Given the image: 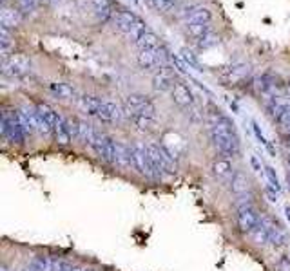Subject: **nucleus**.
Instances as JSON below:
<instances>
[{
    "mask_svg": "<svg viewBox=\"0 0 290 271\" xmlns=\"http://www.w3.org/2000/svg\"><path fill=\"white\" fill-rule=\"evenodd\" d=\"M205 120H207V132L211 143L216 148V152L223 157H236L241 150V143L234 121L225 116L216 105H209L205 109Z\"/></svg>",
    "mask_w": 290,
    "mask_h": 271,
    "instance_id": "obj_1",
    "label": "nucleus"
},
{
    "mask_svg": "<svg viewBox=\"0 0 290 271\" xmlns=\"http://www.w3.org/2000/svg\"><path fill=\"white\" fill-rule=\"evenodd\" d=\"M123 114L127 120H133L136 116H151L156 118V105L149 96L145 94H129L123 101Z\"/></svg>",
    "mask_w": 290,
    "mask_h": 271,
    "instance_id": "obj_2",
    "label": "nucleus"
},
{
    "mask_svg": "<svg viewBox=\"0 0 290 271\" xmlns=\"http://www.w3.org/2000/svg\"><path fill=\"white\" fill-rule=\"evenodd\" d=\"M131 159H133V168L140 176L147 177V179H158L156 177L154 168H152L151 157H149L147 145L142 141H135L131 145Z\"/></svg>",
    "mask_w": 290,
    "mask_h": 271,
    "instance_id": "obj_3",
    "label": "nucleus"
},
{
    "mask_svg": "<svg viewBox=\"0 0 290 271\" xmlns=\"http://www.w3.org/2000/svg\"><path fill=\"white\" fill-rule=\"evenodd\" d=\"M261 223V213L254 204H245L239 206L236 211V224H238V232L243 235H252L254 230L260 226Z\"/></svg>",
    "mask_w": 290,
    "mask_h": 271,
    "instance_id": "obj_4",
    "label": "nucleus"
},
{
    "mask_svg": "<svg viewBox=\"0 0 290 271\" xmlns=\"http://www.w3.org/2000/svg\"><path fill=\"white\" fill-rule=\"evenodd\" d=\"M91 148L98 155V159H102L107 165H116V141L111 136H107L104 132H98Z\"/></svg>",
    "mask_w": 290,
    "mask_h": 271,
    "instance_id": "obj_5",
    "label": "nucleus"
},
{
    "mask_svg": "<svg viewBox=\"0 0 290 271\" xmlns=\"http://www.w3.org/2000/svg\"><path fill=\"white\" fill-rule=\"evenodd\" d=\"M31 71V58L27 55H13L2 60V74L8 78H24Z\"/></svg>",
    "mask_w": 290,
    "mask_h": 271,
    "instance_id": "obj_6",
    "label": "nucleus"
},
{
    "mask_svg": "<svg viewBox=\"0 0 290 271\" xmlns=\"http://www.w3.org/2000/svg\"><path fill=\"white\" fill-rule=\"evenodd\" d=\"M261 223L265 224V228L269 232V244L274 250H283L288 244V235H286L285 228L277 223V219L270 215H261Z\"/></svg>",
    "mask_w": 290,
    "mask_h": 271,
    "instance_id": "obj_7",
    "label": "nucleus"
},
{
    "mask_svg": "<svg viewBox=\"0 0 290 271\" xmlns=\"http://www.w3.org/2000/svg\"><path fill=\"white\" fill-rule=\"evenodd\" d=\"M211 22H213V13L207 6L196 4L187 8L185 18H183L185 27H211Z\"/></svg>",
    "mask_w": 290,
    "mask_h": 271,
    "instance_id": "obj_8",
    "label": "nucleus"
},
{
    "mask_svg": "<svg viewBox=\"0 0 290 271\" xmlns=\"http://www.w3.org/2000/svg\"><path fill=\"white\" fill-rule=\"evenodd\" d=\"M171 96H173V103L176 107L183 109V111H192L196 105V96L192 92V89L187 85L185 82L178 80L174 89L171 90Z\"/></svg>",
    "mask_w": 290,
    "mask_h": 271,
    "instance_id": "obj_9",
    "label": "nucleus"
},
{
    "mask_svg": "<svg viewBox=\"0 0 290 271\" xmlns=\"http://www.w3.org/2000/svg\"><path fill=\"white\" fill-rule=\"evenodd\" d=\"M211 172H213V177L218 181V183L229 186L230 181L234 179V176L238 174V170L232 167V163H230L229 157H218V159L213 161Z\"/></svg>",
    "mask_w": 290,
    "mask_h": 271,
    "instance_id": "obj_10",
    "label": "nucleus"
},
{
    "mask_svg": "<svg viewBox=\"0 0 290 271\" xmlns=\"http://www.w3.org/2000/svg\"><path fill=\"white\" fill-rule=\"evenodd\" d=\"M96 118H98L100 121H104V123H116L121 118H126V114H123V105L116 103L113 99H102Z\"/></svg>",
    "mask_w": 290,
    "mask_h": 271,
    "instance_id": "obj_11",
    "label": "nucleus"
},
{
    "mask_svg": "<svg viewBox=\"0 0 290 271\" xmlns=\"http://www.w3.org/2000/svg\"><path fill=\"white\" fill-rule=\"evenodd\" d=\"M89 8L100 24L113 22L114 15H116V6L113 0H89Z\"/></svg>",
    "mask_w": 290,
    "mask_h": 271,
    "instance_id": "obj_12",
    "label": "nucleus"
},
{
    "mask_svg": "<svg viewBox=\"0 0 290 271\" xmlns=\"http://www.w3.org/2000/svg\"><path fill=\"white\" fill-rule=\"evenodd\" d=\"M176 73L174 69H171L169 65L165 64L160 71H156L154 76H152V87H154L158 92H167V90H173L176 85Z\"/></svg>",
    "mask_w": 290,
    "mask_h": 271,
    "instance_id": "obj_13",
    "label": "nucleus"
},
{
    "mask_svg": "<svg viewBox=\"0 0 290 271\" xmlns=\"http://www.w3.org/2000/svg\"><path fill=\"white\" fill-rule=\"evenodd\" d=\"M48 90L51 96H55L57 99H64V101H78L80 98L76 87L67 82H49Z\"/></svg>",
    "mask_w": 290,
    "mask_h": 271,
    "instance_id": "obj_14",
    "label": "nucleus"
},
{
    "mask_svg": "<svg viewBox=\"0 0 290 271\" xmlns=\"http://www.w3.org/2000/svg\"><path fill=\"white\" fill-rule=\"evenodd\" d=\"M265 111L274 121H279L290 111V96H276L265 101Z\"/></svg>",
    "mask_w": 290,
    "mask_h": 271,
    "instance_id": "obj_15",
    "label": "nucleus"
},
{
    "mask_svg": "<svg viewBox=\"0 0 290 271\" xmlns=\"http://www.w3.org/2000/svg\"><path fill=\"white\" fill-rule=\"evenodd\" d=\"M248 74H251V69H248L247 64H234V65H230V67H227V69L221 71V80L232 85V83L243 82Z\"/></svg>",
    "mask_w": 290,
    "mask_h": 271,
    "instance_id": "obj_16",
    "label": "nucleus"
},
{
    "mask_svg": "<svg viewBox=\"0 0 290 271\" xmlns=\"http://www.w3.org/2000/svg\"><path fill=\"white\" fill-rule=\"evenodd\" d=\"M24 20V13L18 8H11V6H2L0 9V26L8 27V29H15L20 26V22Z\"/></svg>",
    "mask_w": 290,
    "mask_h": 271,
    "instance_id": "obj_17",
    "label": "nucleus"
},
{
    "mask_svg": "<svg viewBox=\"0 0 290 271\" xmlns=\"http://www.w3.org/2000/svg\"><path fill=\"white\" fill-rule=\"evenodd\" d=\"M140 18L136 17L133 11H127V9H120V11H116V15H114L113 18V26L116 31H120V33H129L131 27L135 26L136 22H138Z\"/></svg>",
    "mask_w": 290,
    "mask_h": 271,
    "instance_id": "obj_18",
    "label": "nucleus"
},
{
    "mask_svg": "<svg viewBox=\"0 0 290 271\" xmlns=\"http://www.w3.org/2000/svg\"><path fill=\"white\" fill-rule=\"evenodd\" d=\"M147 150H149V157H151V163H152V168H154L156 172V177L161 179L165 176V167H163V161H161V150H160V143H147Z\"/></svg>",
    "mask_w": 290,
    "mask_h": 271,
    "instance_id": "obj_19",
    "label": "nucleus"
},
{
    "mask_svg": "<svg viewBox=\"0 0 290 271\" xmlns=\"http://www.w3.org/2000/svg\"><path fill=\"white\" fill-rule=\"evenodd\" d=\"M78 107H80V111L86 112L87 116H93L96 118V114H98V109H100V103H102V98H98V96H93V94H84L78 98Z\"/></svg>",
    "mask_w": 290,
    "mask_h": 271,
    "instance_id": "obj_20",
    "label": "nucleus"
},
{
    "mask_svg": "<svg viewBox=\"0 0 290 271\" xmlns=\"http://www.w3.org/2000/svg\"><path fill=\"white\" fill-rule=\"evenodd\" d=\"M53 139H55V143L60 145V146H69L71 141H73L69 130H67V127H65V118L64 116H58L57 125L53 127Z\"/></svg>",
    "mask_w": 290,
    "mask_h": 271,
    "instance_id": "obj_21",
    "label": "nucleus"
},
{
    "mask_svg": "<svg viewBox=\"0 0 290 271\" xmlns=\"http://www.w3.org/2000/svg\"><path fill=\"white\" fill-rule=\"evenodd\" d=\"M136 47H138V51H152V49L161 47V43H160V38H158L152 31L147 29L143 33L142 38L136 42Z\"/></svg>",
    "mask_w": 290,
    "mask_h": 271,
    "instance_id": "obj_22",
    "label": "nucleus"
},
{
    "mask_svg": "<svg viewBox=\"0 0 290 271\" xmlns=\"http://www.w3.org/2000/svg\"><path fill=\"white\" fill-rule=\"evenodd\" d=\"M230 192H232L236 197L238 195H243V194H248V179L247 176L243 172H238L236 176H234V179L230 181V185H229Z\"/></svg>",
    "mask_w": 290,
    "mask_h": 271,
    "instance_id": "obj_23",
    "label": "nucleus"
},
{
    "mask_svg": "<svg viewBox=\"0 0 290 271\" xmlns=\"http://www.w3.org/2000/svg\"><path fill=\"white\" fill-rule=\"evenodd\" d=\"M35 107H36V112H38V116L42 118V120L46 121V123H48V125L51 127V129H53L55 125H57L58 116H60V114H58V112L55 111V109H51L48 103H36Z\"/></svg>",
    "mask_w": 290,
    "mask_h": 271,
    "instance_id": "obj_24",
    "label": "nucleus"
},
{
    "mask_svg": "<svg viewBox=\"0 0 290 271\" xmlns=\"http://www.w3.org/2000/svg\"><path fill=\"white\" fill-rule=\"evenodd\" d=\"M116 165L121 168H127L133 165V159H131V145L116 141Z\"/></svg>",
    "mask_w": 290,
    "mask_h": 271,
    "instance_id": "obj_25",
    "label": "nucleus"
},
{
    "mask_svg": "<svg viewBox=\"0 0 290 271\" xmlns=\"http://www.w3.org/2000/svg\"><path fill=\"white\" fill-rule=\"evenodd\" d=\"M96 134H98V130L95 129L93 125H89L87 121H80V130H78V141H82L84 145H93V141H95Z\"/></svg>",
    "mask_w": 290,
    "mask_h": 271,
    "instance_id": "obj_26",
    "label": "nucleus"
},
{
    "mask_svg": "<svg viewBox=\"0 0 290 271\" xmlns=\"http://www.w3.org/2000/svg\"><path fill=\"white\" fill-rule=\"evenodd\" d=\"M131 121H133V125H135L136 130H140V132H151V130H154L156 125H158L156 118H151V116H136Z\"/></svg>",
    "mask_w": 290,
    "mask_h": 271,
    "instance_id": "obj_27",
    "label": "nucleus"
},
{
    "mask_svg": "<svg viewBox=\"0 0 290 271\" xmlns=\"http://www.w3.org/2000/svg\"><path fill=\"white\" fill-rule=\"evenodd\" d=\"M147 2L158 13H171L178 4V0H147Z\"/></svg>",
    "mask_w": 290,
    "mask_h": 271,
    "instance_id": "obj_28",
    "label": "nucleus"
},
{
    "mask_svg": "<svg viewBox=\"0 0 290 271\" xmlns=\"http://www.w3.org/2000/svg\"><path fill=\"white\" fill-rule=\"evenodd\" d=\"M216 43H220V36H218L214 31H209L207 35H203L201 38L196 40L198 49H211V47H214Z\"/></svg>",
    "mask_w": 290,
    "mask_h": 271,
    "instance_id": "obj_29",
    "label": "nucleus"
},
{
    "mask_svg": "<svg viewBox=\"0 0 290 271\" xmlns=\"http://www.w3.org/2000/svg\"><path fill=\"white\" fill-rule=\"evenodd\" d=\"M252 130H254L256 138L260 139V143H261V145H263L265 148H267V152H269V154L272 155V157H276V148H274V145L269 141V139L265 138V134L261 132V129H260V127H258V123H256V121H252Z\"/></svg>",
    "mask_w": 290,
    "mask_h": 271,
    "instance_id": "obj_30",
    "label": "nucleus"
},
{
    "mask_svg": "<svg viewBox=\"0 0 290 271\" xmlns=\"http://www.w3.org/2000/svg\"><path fill=\"white\" fill-rule=\"evenodd\" d=\"M145 31H147V24H145V22L143 20H138L135 24V26L131 27V31L129 33H127V38L131 40V42H138L140 38H142L143 36V33H145Z\"/></svg>",
    "mask_w": 290,
    "mask_h": 271,
    "instance_id": "obj_31",
    "label": "nucleus"
},
{
    "mask_svg": "<svg viewBox=\"0 0 290 271\" xmlns=\"http://www.w3.org/2000/svg\"><path fill=\"white\" fill-rule=\"evenodd\" d=\"M265 179H267V185H270L272 188H276L279 194H281V183H279V177H277L276 170H274L270 165H265Z\"/></svg>",
    "mask_w": 290,
    "mask_h": 271,
    "instance_id": "obj_32",
    "label": "nucleus"
},
{
    "mask_svg": "<svg viewBox=\"0 0 290 271\" xmlns=\"http://www.w3.org/2000/svg\"><path fill=\"white\" fill-rule=\"evenodd\" d=\"M252 239H254V242L258 246H267V244H269V232H267V228H265L263 223H260V226L254 230V233H252Z\"/></svg>",
    "mask_w": 290,
    "mask_h": 271,
    "instance_id": "obj_33",
    "label": "nucleus"
},
{
    "mask_svg": "<svg viewBox=\"0 0 290 271\" xmlns=\"http://www.w3.org/2000/svg\"><path fill=\"white\" fill-rule=\"evenodd\" d=\"M182 60L185 62V65H189V67H192V69L199 71V73H203V69H201V65H199L198 58L194 56V52L189 51V49H182Z\"/></svg>",
    "mask_w": 290,
    "mask_h": 271,
    "instance_id": "obj_34",
    "label": "nucleus"
},
{
    "mask_svg": "<svg viewBox=\"0 0 290 271\" xmlns=\"http://www.w3.org/2000/svg\"><path fill=\"white\" fill-rule=\"evenodd\" d=\"M55 271H84V267L74 266L73 262L65 260V258H58V262H57V267H55Z\"/></svg>",
    "mask_w": 290,
    "mask_h": 271,
    "instance_id": "obj_35",
    "label": "nucleus"
},
{
    "mask_svg": "<svg viewBox=\"0 0 290 271\" xmlns=\"http://www.w3.org/2000/svg\"><path fill=\"white\" fill-rule=\"evenodd\" d=\"M36 4H38V0H17V8L20 9L24 15L31 13V11L35 9Z\"/></svg>",
    "mask_w": 290,
    "mask_h": 271,
    "instance_id": "obj_36",
    "label": "nucleus"
},
{
    "mask_svg": "<svg viewBox=\"0 0 290 271\" xmlns=\"http://www.w3.org/2000/svg\"><path fill=\"white\" fill-rule=\"evenodd\" d=\"M274 271H290V257L288 255H279V257H277Z\"/></svg>",
    "mask_w": 290,
    "mask_h": 271,
    "instance_id": "obj_37",
    "label": "nucleus"
},
{
    "mask_svg": "<svg viewBox=\"0 0 290 271\" xmlns=\"http://www.w3.org/2000/svg\"><path fill=\"white\" fill-rule=\"evenodd\" d=\"M265 195H267V199H269L270 202H277L281 194H279L276 188H272L270 185H265Z\"/></svg>",
    "mask_w": 290,
    "mask_h": 271,
    "instance_id": "obj_38",
    "label": "nucleus"
},
{
    "mask_svg": "<svg viewBox=\"0 0 290 271\" xmlns=\"http://www.w3.org/2000/svg\"><path fill=\"white\" fill-rule=\"evenodd\" d=\"M248 161H251V167L254 168V172L258 174V176H265L263 165H261V161L258 159V155L252 154V155H251V159H248Z\"/></svg>",
    "mask_w": 290,
    "mask_h": 271,
    "instance_id": "obj_39",
    "label": "nucleus"
},
{
    "mask_svg": "<svg viewBox=\"0 0 290 271\" xmlns=\"http://www.w3.org/2000/svg\"><path fill=\"white\" fill-rule=\"evenodd\" d=\"M283 92H285V96H290V80H286L285 85H283Z\"/></svg>",
    "mask_w": 290,
    "mask_h": 271,
    "instance_id": "obj_40",
    "label": "nucleus"
},
{
    "mask_svg": "<svg viewBox=\"0 0 290 271\" xmlns=\"http://www.w3.org/2000/svg\"><path fill=\"white\" fill-rule=\"evenodd\" d=\"M283 210H285V217H286V221H288V223H290V202H286Z\"/></svg>",
    "mask_w": 290,
    "mask_h": 271,
    "instance_id": "obj_41",
    "label": "nucleus"
},
{
    "mask_svg": "<svg viewBox=\"0 0 290 271\" xmlns=\"http://www.w3.org/2000/svg\"><path fill=\"white\" fill-rule=\"evenodd\" d=\"M38 2H40V4H44V6H49V4L53 2V0H38Z\"/></svg>",
    "mask_w": 290,
    "mask_h": 271,
    "instance_id": "obj_42",
    "label": "nucleus"
},
{
    "mask_svg": "<svg viewBox=\"0 0 290 271\" xmlns=\"http://www.w3.org/2000/svg\"><path fill=\"white\" fill-rule=\"evenodd\" d=\"M286 163H288V165H290V155H286Z\"/></svg>",
    "mask_w": 290,
    "mask_h": 271,
    "instance_id": "obj_43",
    "label": "nucleus"
},
{
    "mask_svg": "<svg viewBox=\"0 0 290 271\" xmlns=\"http://www.w3.org/2000/svg\"><path fill=\"white\" fill-rule=\"evenodd\" d=\"M6 4H8V0H2V6H6Z\"/></svg>",
    "mask_w": 290,
    "mask_h": 271,
    "instance_id": "obj_44",
    "label": "nucleus"
},
{
    "mask_svg": "<svg viewBox=\"0 0 290 271\" xmlns=\"http://www.w3.org/2000/svg\"><path fill=\"white\" fill-rule=\"evenodd\" d=\"M133 2H135V4H136V6H138V0H133Z\"/></svg>",
    "mask_w": 290,
    "mask_h": 271,
    "instance_id": "obj_45",
    "label": "nucleus"
},
{
    "mask_svg": "<svg viewBox=\"0 0 290 271\" xmlns=\"http://www.w3.org/2000/svg\"><path fill=\"white\" fill-rule=\"evenodd\" d=\"M84 271H93V269H84Z\"/></svg>",
    "mask_w": 290,
    "mask_h": 271,
    "instance_id": "obj_46",
    "label": "nucleus"
}]
</instances>
